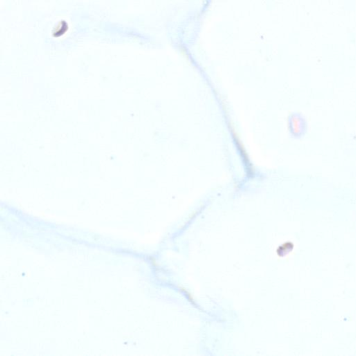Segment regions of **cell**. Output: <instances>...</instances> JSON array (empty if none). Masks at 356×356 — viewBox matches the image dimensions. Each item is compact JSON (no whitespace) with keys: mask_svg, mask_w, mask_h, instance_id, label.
Instances as JSON below:
<instances>
[{"mask_svg":"<svg viewBox=\"0 0 356 356\" xmlns=\"http://www.w3.org/2000/svg\"><path fill=\"white\" fill-rule=\"evenodd\" d=\"M290 124L291 133L296 138L305 136L308 131V122L301 114L293 115L291 117Z\"/></svg>","mask_w":356,"mask_h":356,"instance_id":"cell-1","label":"cell"}]
</instances>
